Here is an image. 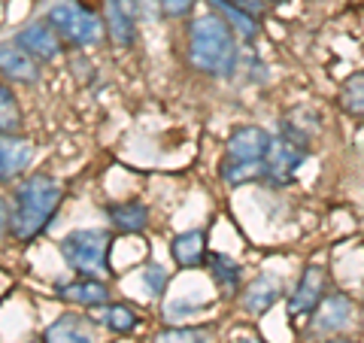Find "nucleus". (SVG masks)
Returning <instances> with one entry per match:
<instances>
[{"label": "nucleus", "mask_w": 364, "mask_h": 343, "mask_svg": "<svg viewBox=\"0 0 364 343\" xmlns=\"http://www.w3.org/2000/svg\"><path fill=\"white\" fill-rule=\"evenodd\" d=\"M64 194L67 191L61 186V179H55L52 174L33 170V174L21 176L13 189V228H9V234L18 243L37 240L58 216Z\"/></svg>", "instance_id": "f257e3e1"}, {"label": "nucleus", "mask_w": 364, "mask_h": 343, "mask_svg": "<svg viewBox=\"0 0 364 343\" xmlns=\"http://www.w3.org/2000/svg\"><path fill=\"white\" fill-rule=\"evenodd\" d=\"M186 58L203 76H231L237 67V33L228 21L207 9L188 21Z\"/></svg>", "instance_id": "f03ea898"}, {"label": "nucleus", "mask_w": 364, "mask_h": 343, "mask_svg": "<svg viewBox=\"0 0 364 343\" xmlns=\"http://www.w3.org/2000/svg\"><path fill=\"white\" fill-rule=\"evenodd\" d=\"M43 19L58 31V37L64 40V46H70V49L85 52L107 40L104 16H100L95 6H88L85 0H58V4H52L46 9Z\"/></svg>", "instance_id": "7ed1b4c3"}, {"label": "nucleus", "mask_w": 364, "mask_h": 343, "mask_svg": "<svg viewBox=\"0 0 364 343\" xmlns=\"http://www.w3.org/2000/svg\"><path fill=\"white\" fill-rule=\"evenodd\" d=\"M112 237L109 228H76V231L61 237V258L79 277H100L109 273V253H112Z\"/></svg>", "instance_id": "20e7f679"}, {"label": "nucleus", "mask_w": 364, "mask_h": 343, "mask_svg": "<svg viewBox=\"0 0 364 343\" xmlns=\"http://www.w3.org/2000/svg\"><path fill=\"white\" fill-rule=\"evenodd\" d=\"M306 158H310V149H306V146L294 143L282 134H273L270 149L264 155V179L273 182V186H289L294 179V174L304 167Z\"/></svg>", "instance_id": "39448f33"}, {"label": "nucleus", "mask_w": 364, "mask_h": 343, "mask_svg": "<svg viewBox=\"0 0 364 343\" xmlns=\"http://www.w3.org/2000/svg\"><path fill=\"white\" fill-rule=\"evenodd\" d=\"M273 134L264 131L261 125H240L234 128L231 137L225 143V158L222 162H234V164H264V155L270 149Z\"/></svg>", "instance_id": "423d86ee"}, {"label": "nucleus", "mask_w": 364, "mask_h": 343, "mask_svg": "<svg viewBox=\"0 0 364 343\" xmlns=\"http://www.w3.org/2000/svg\"><path fill=\"white\" fill-rule=\"evenodd\" d=\"M328 270L322 265H306L304 273L294 283V289L289 292V316L301 319V316H313L316 307L322 304L328 295Z\"/></svg>", "instance_id": "0eeeda50"}, {"label": "nucleus", "mask_w": 364, "mask_h": 343, "mask_svg": "<svg viewBox=\"0 0 364 343\" xmlns=\"http://www.w3.org/2000/svg\"><path fill=\"white\" fill-rule=\"evenodd\" d=\"M107 37L116 49H134L136 43V0H100Z\"/></svg>", "instance_id": "6e6552de"}, {"label": "nucleus", "mask_w": 364, "mask_h": 343, "mask_svg": "<svg viewBox=\"0 0 364 343\" xmlns=\"http://www.w3.org/2000/svg\"><path fill=\"white\" fill-rule=\"evenodd\" d=\"M13 40H16L25 52H31L40 64L58 61L61 52H64V40L58 37V31H55L46 19H37V21H31V25H25Z\"/></svg>", "instance_id": "1a4fd4ad"}, {"label": "nucleus", "mask_w": 364, "mask_h": 343, "mask_svg": "<svg viewBox=\"0 0 364 343\" xmlns=\"http://www.w3.org/2000/svg\"><path fill=\"white\" fill-rule=\"evenodd\" d=\"M40 61L31 52H25L16 40L0 43V76L9 85H37L40 83Z\"/></svg>", "instance_id": "9d476101"}, {"label": "nucleus", "mask_w": 364, "mask_h": 343, "mask_svg": "<svg viewBox=\"0 0 364 343\" xmlns=\"http://www.w3.org/2000/svg\"><path fill=\"white\" fill-rule=\"evenodd\" d=\"M55 298L73 307H82V310H97V307L109 304V285L100 277H79L67 280L55 285Z\"/></svg>", "instance_id": "9b49d317"}, {"label": "nucleus", "mask_w": 364, "mask_h": 343, "mask_svg": "<svg viewBox=\"0 0 364 343\" xmlns=\"http://www.w3.org/2000/svg\"><path fill=\"white\" fill-rule=\"evenodd\" d=\"M352 313H355V304H352V298L346 292H328L313 313V334H334V331H343L352 322Z\"/></svg>", "instance_id": "f8f14e48"}, {"label": "nucleus", "mask_w": 364, "mask_h": 343, "mask_svg": "<svg viewBox=\"0 0 364 343\" xmlns=\"http://www.w3.org/2000/svg\"><path fill=\"white\" fill-rule=\"evenodd\" d=\"M33 162V143L25 134H0V186L18 179Z\"/></svg>", "instance_id": "ddd939ff"}, {"label": "nucleus", "mask_w": 364, "mask_h": 343, "mask_svg": "<svg viewBox=\"0 0 364 343\" xmlns=\"http://www.w3.org/2000/svg\"><path fill=\"white\" fill-rule=\"evenodd\" d=\"M43 343H97V319L64 313L43 331Z\"/></svg>", "instance_id": "4468645a"}, {"label": "nucleus", "mask_w": 364, "mask_h": 343, "mask_svg": "<svg viewBox=\"0 0 364 343\" xmlns=\"http://www.w3.org/2000/svg\"><path fill=\"white\" fill-rule=\"evenodd\" d=\"M207 231L203 228H191V231H182L170 240V255H173L176 268L182 270H195V268H203L207 261Z\"/></svg>", "instance_id": "2eb2a0df"}, {"label": "nucleus", "mask_w": 364, "mask_h": 343, "mask_svg": "<svg viewBox=\"0 0 364 343\" xmlns=\"http://www.w3.org/2000/svg\"><path fill=\"white\" fill-rule=\"evenodd\" d=\"M109 228L119 234H140L149 225V207L143 201H112L104 207Z\"/></svg>", "instance_id": "dca6fc26"}, {"label": "nucleus", "mask_w": 364, "mask_h": 343, "mask_svg": "<svg viewBox=\"0 0 364 343\" xmlns=\"http://www.w3.org/2000/svg\"><path fill=\"white\" fill-rule=\"evenodd\" d=\"M279 295H282V280L279 277H270V273H261V277H255L252 283L246 285V292H243V310L246 313H267L273 304L279 301Z\"/></svg>", "instance_id": "f3484780"}, {"label": "nucleus", "mask_w": 364, "mask_h": 343, "mask_svg": "<svg viewBox=\"0 0 364 343\" xmlns=\"http://www.w3.org/2000/svg\"><path fill=\"white\" fill-rule=\"evenodd\" d=\"M95 319H97V325H104L109 331V334H134V331L143 325L140 310L131 307V304H119V301H109L104 307H97Z\"/></svg>", "instance_id": "a211bd4d"}, {"label": "nucleus", "mask_w": 364, "mask_h": 343, "mask_svg": "<svg viewBox=\"0 0 364 343\" xmlns=\"http://www.w3.org/2000/svg\"><path fill=\"white\" fill-rule=\"evenodd\" d=\"M213 13H219L228 25L234 28V33L246 43H252L258 37V16H252L249 9H243L240 4H234V0H207Z\"/></svg>", "instance_id": "6ab92c4d"}, {"label": "nucleus", "mask_w": 364, "mask_h": 343, "mask_svg": "<svg viewBox=\"0 0 364 343\" xmlns=\"http://www.w3.org/2000/svg\"><path fill=\"white\" fill-rule=\"evenodd\" d=\"M203 268L210 270V277L213 283L219 285V292L222 295H237V289H240V265L231 258V255H225V253H207V261H203Z\"/></svg>", "instance_id": "aec40b11"}, {"label": "nucleus", "mask_w": 364, "mask_h": 343, "mask_svg": "<svg viewBox=\"0 0 364 343\" xmlns=\"http://www.w3.org/2000/svg\"><path fill=\"white\" fill-rule=\"evenodd\" d=\"M340 110L352 119H364V70L352 73L340 85Z\"/></svg>", "instance_id": "412c9836"}, {"label": "nucleus", "mask_w": 364, "mask_h": 343, "mask_svg": "<svg viewBox=\"0 0 364 343\" xmlns=\"http://www.w3.org/2000/svg\"><path fill=\"white\" fill-rule=\"evenodd\" d=\"M21 125H25V112L13 95V85L0 83V134H21Z\"/></svg>", "instance_id": "4be33fe9"}, {"label": "nucleus", "mask_w": 364, "mask_h": 343, "mask_svg": "<svg viewBox=\"0 0 364 343\" xmlns=\"http://www.w3.org/2000/svg\"><path fill=\"white\" fill-rule=\"evenodd\" d=\"M143 285L149 289V295H155V298H161V295L167 292V283H170V273L164 265H158V261H149V265L143 268Z\"/></svg>", "instance_id": "5701e85b"}, {"label": "nucleus", "mask_w": 364, "mask_h": 343, "mask_svg": "<svg viewBox=\"0 0 364 343\" xmlns=\"http://www.w3.org/2000/svg\"><path fill=\"white\" fill-rule=\"evenodd\" d=\"M155 343H207V331H200V328H164L155 334Z\"/></svg>", "instance_id": "b1692460"}, {"label": "nucleus", "mask_w": 364, "mask_h": 343, "mask_svg": "<svg viewBox=\"0 0 364 343\" xmlns=\"http://www.w3.org/2000/svg\"><path fill=\"white\" fill-rule=\"evenodd\" d=\"M158 6H161V13L167 19H186L198 6V0H158Z\"/></svg>", "instance_id": "393cba45"}, {"label": "nucleus", "mask_w": 364, "mask_h": 343, "mask_svg": "<svg viewBox=\"0 0 364 343\" xmlns=\"http://www.w3.org/2000/svg\"><path fill=\"white\" fill-rule=\"evenodd\" d=\"M9 228H13V204L6 201V194H0V243L9 237Z\"/></svg>", "instance_id": "a878e982"}, {"label": "nucleus", "mask_w": 364, "mask_h": 343, "mask_svg": "<svg viewBox=\"0 0 364 343\" xmlns=\"http://www.w3.org/2000/svg\"><path fill=\"white\" fill-rule=\"evenodd\" d=\"M318 343H361V340H352V337H331V340H318Z\"/></svg>", "instance_id": "bb28decb"}, {"label": "nucleus", "mask_w": 364, "mask_h": 343, "mask_svg": "<svg viewBox=\"0 0 364 343\" xmlns=\"http://www.w3.org/2000/svg\"><path fill=\"white\" fill-rule=\"evenodd\" d=\"M240 343H264V340H261V337H243Z\"/></svg>", "instance_id": "cd10ccee"}, {"label": "nucleus", "mask_w": 364, "mask_h": 343, "mask_svg": "<svg viewBox=\"0 0 364 343\" xmlns=\"http://www.w3.org/2000/svg\"><path fill=\"white\" fill-rule=\"evenodd\" d=\"M267 4H286V0H267Z\"/></svg>", "instance_id": "c85d7f7f"}, {"label": "nucleus", "mask_w": 364, "mask_h": 343, "mask_svg": "<svg viewBox=\"0 0 364 343\" xmlns=\"http://www.w3.org/2000/svg\"><path fill=\"white\" fill-rule=\"evenodd\" d=\"M361 322H364V307H361Z\"/></svg>", "instance_id": "c756f323"}]
</instances>
